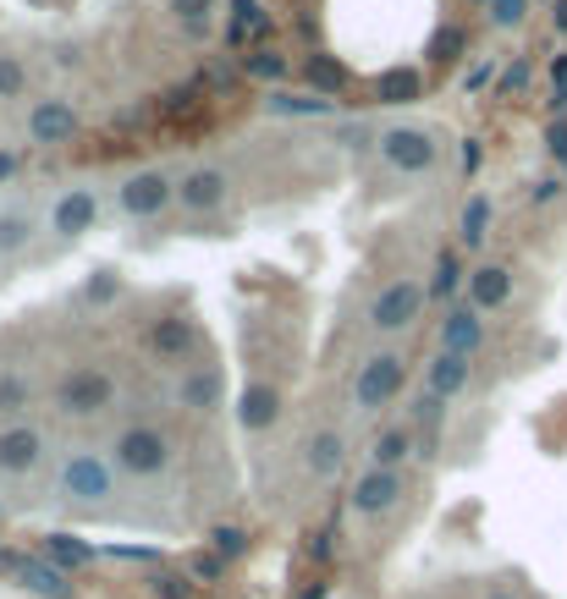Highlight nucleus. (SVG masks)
I'll return each instance as SVG.
<instances>
[{
  "label": "nucleus",
  "mask_w": 567,
  "mask_h": 599,
  "mask_svg": "<svg viewBox=\"0 0 567 599\" xmlns=\"http://www.w3.org/2000/svg\"><path fill=\"white\" fill-rule=\"evenodd\" d=\"M28 407V380L23 374H0V412H23Z\"/></svg>",
  "instance_id": "36"
},
{
  "label": "nucleus",
  "mask_w": 567,
  "mask_h": 599,
  "mask_svg": "<svg viewBox=\"0 0 567 599\" xmlns=\"http://www.w3.org/2000/svg\"><path fill=\"white\" fill-rule=\"evenodd\" d=\"M12 177H17V154L0 149V182H12Z\"/></svg>",
  "instance_id": "49"
},
{
  "label": "nucleus",
  "mask_w": 567,
  "mask_h": 599,
  "mask_svg": "<svg viewBox=\"0 0 567 599\" xmlns=\"http://www.w3.org/2000/svg\"><path fill=\"white\" fill-rule=\"evenodd\" d=\"M265 111L270 116H331L337 111V100H319V94H292V89H270L265 94Z\"/></svg>",
  "instance_id": "27"
},
{
  "label": "nucleus",
  "mask_w": 567,
  "mask_h": 599,
  "mask_svg": "<svg viewBox=\"0 0 567 599\" xmlns=\"http://www.w3.org/2000/svg\"><path fill=\"white\" fill-rule=\"evenodd\" d=\"M436 418H441V396H430V391H425V396L414 402V423H425V430H436Z\"/></svg>",
  "instance_id": "41"
},
{
  "label": "nucleus",
  "mask_w": 567,
  "mask_h": 599,
  "mask_svg": "<svg viewBox=\"0 0 567 599\" xmlns=\"http://www.w3.org/2000/svg\"><path fill=\"white\" fill-rule=\"evenodd\" d=\"M39 556H45L55 572H77V566L94 561V545H84L77 534H45V539H39Z\"/></svg>",
  "instance_id": "23"
},
{
  "label": "nucleus",
  "mask_w": 567,
  "mask_h": 599,
  "mask_svg": "<svg viewBox=\"0 0 567 599\" xmlns=\"http://www.w3.org/2000/svg\"><path fill=\"white\" fill-rule=\"evenodd\" d=\"M484 341V324H479V308L474 303H452L446 319H441V353H457V358H474Z\"/></svg>",
  "instance_id": "15"
},
{
  "label": "nucleus",
  "mask_w": 567,
  "mask_h": 599,
  "mask_svg": "<svg viewBox=\"0 0 567 599\" xmlns=\"http://www.w3.org/2000/svg\"><path fill=\"white\" fill-rule=\"evenodd\" d=\"M0 518H7V500H0Z\"/></svg>",
  "instance_id": "53"
},
{
  "label": "nucleus",
  "mask_w": 567,
  "mask_h": 599,
  "mask_svg": "<svg viewBox=\"0 0 567 599\" xmlns=\"http://www.w3.org/2000/svg\"><path fill=\"white\" fill-rule=\"evenodd\" d=\"M149 594L154 599H193V577L177 566V572H154L149 577Z\"/></svg>",
  "instance_id": "31"
},
{
  "label": "nucleus",
  "mask_w": 567,
  "mask_h": 599,
  "mask_svg": "<svg viewBox=\"0 0 567 599\" xmlns=\"http://www.w3.org/2000/svg\"><path fill=\"white\" fill-rule=\"evenodd\" d=\"M276 418H281V391H276L270 380L242 385V396H237V423H242V430H249V435H265Z\"/></svg>",
  "instance_id": "14"
},
{
  "label": "nucleus",
  "mask_w": 567,
  "mask_h": 599,
  "mask_svg": "<svg viewBox=\"0 0 567 599\" xmlns=\"http://www.w3.org/2000/svg\"><path fill=\"white\" fill-rule=\"evenodd\" d=\"M529 17V0H491V23L496 28H518Z\"/></svg>",
  "instance_id": "38"
},
{
  "label": "nucleus",
  "mask_w": 567,
  "mask_h": 599,
  "mask_svg": "<svg viewBox=\"0 0 567 599\" xmlns=\"http://www.w3.org/2000/svg\"><path fill=\"white\" fill-rule=\"evenodd\" d=\"M28 237H34V226H28V215H0V253H17V247H28Z\"/></svg>",
  "instance_id": "33"
},
{
  "label": "nucleus",
  "mask_w": 567,
  "mask_h": 599,
  "mask_svg": "<svg viewBox=\"0 0 567 599\" xmlns=\"http://www.w3.org/2000/svg\"><path fill=\"white\" fill-rule=\"evenodd\" d=\"M45 451H50V441H45L39 423H7V430H0V473L7 479L34 473L45 462Z\"/></svg>",
  "instance_id": "7"
},
{
  "label": "nucleus",
  "mask_w": 567,
  "mask_h": 599,
  "mask_svg": "<svg viewBox=\"0 0 567 599\" xmlns=\"http://www.w3.org/2000/svg\"><path fill=\"white\" fill-rule=\"evenodd\" d=\"M551 94H567V50L551 55Z\"/></svg>",
  "instance_id": "44"
},
{
  "label": "nucleus",
  "mask_w": 567,
  "mask_h": 599,
  "mask_svg": "<svg viewBox=\"0 0 567 599\" xmlns=\"http://www.w3.org/2000/svg\"><path fill=\"white\" fill-rule=\"evenodd\" d=\"M116 292H122V281H116L111 270H94V276H89V286H84V297H89V303H111Z\"/></svg>",
  "instance_id": "39"
},
{
  "label": "nucleus",
  "mask_w": 567,
  "mask_h": 599,
  "mask_svg": "<svg viewBox=\"0 0 567 599\" xmlns=\"http://www.w3.org/2000/svg\"><path fill=\"white\" fill-rule=\"evenodd\" d=\"M172 199H177V182H172V177H160V170H138V177L122 182V209H127L133 220L160 215Z\"/></svg>",
  "instance_id": "11"
},
{
  "label": "nucleus",
  "mask_w": 567,
  "mask_h": 599,
  "mask_svg": "<svg viewBox=\"0 0 567 599\" xmlns=\"http://www.w3.org/2000/svg\"><path fill=\"white\" fill-rule=\"evenodd\" d=\"M479 160H484V149H479V138H468V143H463V170H468V177L479 170Z\"/></svg>",
  "instance_id": "47"
},
{
  "label": "nucleus",
  "mask_w": 567,
  "mask_h": 599,
  "mask_svg": "<svg viewBox=\"0 0 567 599\" xmlns=\"http://www.w3.org/2000/svg\"><path fill=\"white\" fill-rule=\"evenodd\" d=\"M226 39L231 44H249V39H260V34H270V7L265 0H226Z\"/></svg>",
  "instance_id": "21"
},
{
  "label": "nucleus",
  "mask_w": 567,
  "mask_h": 599,
  "mask_svg": "<svg viewBox=\"0 0 567 599\" xmlns=\"http://www.w3.org/2000/svg\"><path fill=\"white\" fill-rule=\"evenodd\" d=\"M402 473H391V468H364L358 479H353V489H348V506L358 511V518H386V511L402 500Z\"/></svg>",
  "instance_id": "8"
},
{
  "label": "nucleus",
  "mask_w": 567,
  "mask_h": 599,
  "mask_svg": "<svg viewBox=\"0 0 567 599\" xmlns=\"http://www.w3.org/2000/svg\"><path fill=\"white\" fill-rule=\"evenodd\" d=\"M457 237H463V247H484V237H491V199H484V193H474V199L463 204Z\"/></svg>",
  "instance_id": "28"
},
{
  "label": "nucleus",
  "mask_w": 567,
  "mask_h": 599,
  "mask_svg": "<svg viewBox=\"0 0 567 599\" xmlns=\"http://www.w3.org/2000/svg\"><path fill=\"white\" fill-rule=\"evenodd\" d=\"M556 193H562V177H545V182H534V188H529V199H534V204H551Z\"/></svg>",
  "instance_id": "45"
},
{
  "label": "nucleus",
  "mask_w": 567,
  "mask_h": 599,
  "mask_svg": "<svg viewBox=\"0 0 567 599\" xmlns=\"http://www.w3.org/2000/svg\"><path fill=\"white\" fill-rule=\"evenodd\" d=\"M249 528H237V523H215L210 528V550L220 556V561H242V556H249Z\"/></svg>",
  "instance_id": "29"
},
{
  "label": "nucleus",
  "mask_w": 567,
  "mask_h": 599,
  "mask_svg": "<svg viewBox=\"0 0 567 599\" xmlns=\"http://www.w3.org/2000/svg\"><path fill=\"white\" fill-rule=\"evenodd\" d=\"M474 7H491V0H474Z\"/></svg>",
  "instance_id": "54"
},
{
  "label": "nucleus",
  "mask_w": 567,
  "mask_h": 599,
  "mask_svg": "<svg viewBox=\"0 0 567 599\" xmlns=\"http://www.w3.org/2000/svg\"><path fill=\"white\" fill-rule=\"evenodd\" d=\"M491 599H513V594H491Z\"/></svg>",
  "instance_id": "52"
},
{
  "label": "nucleus",
  "mask_w": 567,
  "mask_h": 599,
  "mask_svg": "<svg viewBox=\"0 0 567 599\" xmlns=\"http://www.w3.org/2000/svg\"><path fill=\"white\" fill-rule=\"evenodd\" d=\"M303 77H308V94H319V100L348 94V82H353V72H348L337 55H308V61H303Z\"/></svg>",
  "instance_id": "22"
},
{
  "label": "nucleus",
  "mask_w": 567,
  "mask_h": 599,
  "mask_svg": "<svg viewBox=\"0 0 567 599\" xmlns=\"http://www.w3.org/2000/svg\"><path fill=\"white\" fill-rule=\"evenodd\" d=\"M298 599H326V583H314L308 594H298Z\"/></svg>",
  "instance_id": "51"
},
{
  "label": "nucleus",
  "mask_w": 567,
  "mask_h": 599,
  "mask_svg": "<svg viewBox=\"0 0 567 599\" xmlns=\"http://www.w3.org/2000/svg\"><path fill=\"white\" fill-rule=\"evenodd\" d=\"M463 286H468L463 253H457V247H441V253H436V276H430V297H436V303H452Z\"/></svg>",
  "instance_id": "26"
},
{
  "label": "nucleus",
  "mask_w": 567,
  "mask_h": 599,
  "mask_svg": "<svg viewBox=\"0 0 567 599\" xmlns=\"http://www.w3.org/2000/svg\"><path fill=\"white\" fill-rule=\"evenodd\" d=\"M242 77L281 82V77H287V55H276V50H254V55H242Z\"/></svg>",
  "instance_id": "30"
},
{
  "label": "nucleus",
  "mask_w": 567,
  "mask_h": 599,
  "mask_svg": "<svg viewBox=\"0 0 567 599\" xmlns=\"http://www.w3.org/2000/svg\"><path fill=\"white\" fill-rule=\"evenodd\" d=\"M111 402H116V380L105 369H94V364L66 369L61 385H55V407L66 418H100V412H111Z\"/></svg>",
  "instance_id": "3"
},
{
  "label": "nucleus",
  "mask_w": 567,
  "mask_h": 599,
  "mask_svg": "<svg viewBox=\"0 0 567 599\" xmlns=\"http://www.w3.org/2000/svg\"><path fill=\"white\" fill-rule=\"evenodd\" d=\"M375 100L380 105H414V100H425V72L419 66H386L375 77Z\"/></svg>",
  "instance_id": "19"
},
{
  "label": "nucleus",
  "mask_w": 567,
  "mask_h": 599,
  "mask_svg": "<svg viewBox=\"0 0 567 599\" xmlns=\"http://www.w3.org/2000/svg\"><path fill=\"white\" fill-rule=\"evenodd\" d=\"M308 550H314V561H331V534H314Z\"/></svg>",
  "instance_id": "48"
},
{
  "label": "nucleus",
  "mask_w": 567,
  "mask_h": 599,
  "mask_svg": "<svg viewBox=\"0 0 567 599\" xmlns=\"http://www.w3.org/2000/svg\"><path fill=\"white\" fill-rule=\"evenodd\" d=\"M23 82H28L23 61H17L12 50H0V100H17V94H23Z\"/></svg>",
  "instance_id": "34"
},
{
  "label": "nucleus",
  "mask_w": 567,
  "mask_h": 599,
  "mask_svg": "<svg viewBox=\"0 0 567 599\" xmlns=\"http://www.w3.org/2000/svg\"><path fill=\"white\" fill-rule=\"evenodd\" d=\"M524 82H529V61H513V66L502 72V82H496V89H502V94H518Z\"/></svg>",
  "instance_id": "42"
},
{
  "label": "nucleus",
  "mask_w": 567,
  "mask_h": 599,
  "mask_svg": "<svg viewBox=\"0 0 567 599\" xmlns=\"http://www.w3.org/2000/svg\"><path fill=\"white\" fill-rule=\"evenodd\" d=\"M513 297V270L507 265H479L468 270V303L484 314V308H502Z\"/></svg>",
  "instance_id": "18"
},
{
  "label": "nucleus",
  "mask_w": 567,
  "mask_h": 599,
  "mask_svg": "<svg viewBox=\"0 0 567 599\" xmlns=\"http://www.w3.org/2000/svg\"><path fill=\"white\" fill-rule=\"evenodd\" d=\"M226 170H215V165H199V170H188V177L177 182V204L188 209V215H210V209H220L226 204Z\"/></svg>",
  "instance_id": "13"
},
{
  "label": "nucleus",
  "mask_w": 567,
  "mask_h": 599,
  "mask_svg": "<svg viewBox=\"0 0 567 599\" xmlns=\"http://www.w3.org/2000/svg\"><path fill=\"white\" fill-rule=\"evenodd\" d=\"M182 572H188L193 583H220V577H226V561H220L215 550H193V556L182 561Z\"/></svg>",
  "instance_id": "32"
},
{
  "label": "nucleus",
  "mask_w": 567,
  "mask_h": 599,
  "mask_svg": "<svg viewBox=\"0 0 567 599\" xmlns=\"http://www.w3.org/2000/svg\"><path fill=\"white\" fill-rule=\"evenodd\" d=\"M111 462L122 473H133V479H160L172 468V441L160 435L154 423H127V430L116 435V446H111Z\"/></svg>",
  "instance_id": "2"
},
{
  "label": "nucleus",
  "mask_w": 567,
  "mask_h": 599,
  "mask_svg": "<svg viewBox=\"0 0 567 599\" xmlns=\"http://www.w3.org/2000/svg\"><path fill=\"white\" fill-rule=\"evenodd\" d=\"M402 385H408V364H402V353H375L358 364V380H353V402L364 412H380L386 402L402 396Z\"/></svg>",
  "instance_id": "5"
},
{
  "label": "nucleus",
  "mask_w": 567,
  "mask_h": 599,
  "mask_svg": "<svg viewBox=\"0 0 567 599\" xmlns=\"http://www.w3.org/2000/svg\"><path fill=\"white\" fill-rule=\"evenodd\" d=\"M463 44H468V34H463V28L452 23V28H441V34L430 39V55H436V61L446 66V61H457V55H463Z\"/></svg>",
  "instance_id": "35"
},
{
  "label": "nucleus",
  "mask_w": 567,
  "mask_h": 599,
  "mask_svg": "<svg viewBox=\"0 0 567 599\" xmlns=\"http://www.w3.org/2000/svg\"><path fill=\"white\" fill-rule=\"evenodd\" d=\"M408 457H414V430H408V423H396V430L375 435V446H369V468L402 473V462H408Z\"/></svg>",
  "instance_id": "25"
},
{
  "label": "nucleus",
  "mask_w": 567,
  "mask_h": 599,
  "mask_svg": "<svg viewBox=\"0 0 567 599\" xmlns=\"http://www.w3.org/2000/svg\"><path fill=\"white\" fill-rule=\"evenodd\" d=\"M425 385H430V396L452 402V396L468 385V358H457V353H436V358H430V374H425Z\"/></svg>",
  "instance_id": "24"
},
{
  "label": "nucleus",
  "mask_w": 567,
  "mask_h": 599,
  "mask_svg": "<svg viewBox=\"0 0 567 599\" xmlns=\"http://www.w3.org/2000/svg\"><path fill=\"white\" fill-rule=\"evenodd\" d=\"M94 220H100V199H94V188H66L61 199H55V209H50V226H55V237H84V231H94Z\"/></svg>",
  "instance_id": "12"
},
{
  "label": "nucleus",
  "mask_w": 567,
  "mask_h": 599,
  "mask_svg": "<svg viewBox=\"0 0 567 599\" xmlns=\"http://www.w3.org/2000/svg\"><path fill=\"white\" fill-rule=\"evenodd\" d=\"M0 556H7V550H0Z\"/></svg>",
  "instance_id": "55"
},
{
  "label": "nucleus",
  "mask_w": 567,
  "mask_h": 599,
  "mask_svg": "<svg viewBox=\"0 0 567 599\" xmlns=\"http://www.w3.org/2000/svg\"><path fill=\"white\" fill-rule=\"evenodd\" d=\"M551 154H556V165L567 170V122H556V127H551Z\"/></svg>",
  "instance_id": "46"
},
{
  "label": "nucleus",
  "mask_w": 567,
  "mask_h": 599,
  "mask_svg": "<svg viewBox=\"0 0 567 599\" xmlns=\"http://www.w3.org/2000/svg\"><path fill=\"white\" fill-rule=\"evenodd\" d=\"M77 132H84V116H77V105L72 100H39L34 111H28V138L34 143H72Z\"/></svg>",
  "instance_id": "10"
},
{
  "label": "nucleus",
  "mask_w": 567,
  "mask_h": 599,
  "mask_svg": "<svg viewBox=\"0 0 567 599\" xmlns=\"http://www.w3.org/2000/svg\"><path fill=\"white\" fill-rule=\"evenodd\" d=\"M188 347H193V324H188L182 314H160V319L149 324V353H154V358L182 364Z\"/></svg>",
  "instance_id": "17"
},
{
  "label": "nucleus",
  "mask_w": 567,
  "mask_h": 599,
  "mask_svg": "<svg viewBox=\"0 0 567 599\" xmlns=\"http://www.w3.org/2000/svg\"><path fill=\"white\" fill-rule=\"evenodd\" d=\"M172 12H177L193 34H204V23H210V12H215V0H172Z\"/></svg>",
  "instance_id": "37"
},
{
  "label": "nucleus",
  "mask_w": 567,
  "mask_h": 599,
  "mask_svg": "<svg viewBox=\"0 0 567 599\" xmlns=\"http://www.w3.org/2000/svg\"><path fill=\"white\" fill-rule=\"evenodd\" d=\"M551 17H556V28L567 34V0H551Z\"/></svg>",
  "instance_id": "50"
},
{
  "label": "nucleus",
  "mask_w": 567,
  "mask_h": 599,
  "mask_svg": "<svg viewBox=\"0 0 567 599\" xmlns=\"http://www.w3.org/2000/svg\"><path fill=\"white\" fill-rule=\"evenodd\" d=\"M220 391H226V380H220V369H210V364H193V369H182V380H177V402H182L188 412L220 407Z\"/></svg>",
  "instance_id": "16"
},
{
  "label": "nucleus",
  "mask_w": 567,
  "mask_h": 599,
  "mask_svg": "<svg viewBox=\"0 0 567 599\" xmlns=\"http://www.w3.org/2000/svg\"><path fill=\"white\" fill-rule=\"evenodd\" d=\"M342 462H348V441H342L337 430L308 435V446H303V468H308L314 479H337V473H342Z\"/></svg>",
  "instance_id": "20"
},
{
  "label": "nucleus",
  "mask_w": 567,
  "mask_h": 599,
  "mask_svg": "<svg viewBox=\"0 0 567 599\" xmlns=\"http://www.w3.org/2000/svg\"><path fill=\"white\" fill-rule=\"evenodd\" d=\"M380 160L391 170H402V177H419V170L436 165V138L425 127H391V132H380Z\"/></svg>",
  "instance_id": "6"
},
{
  "label": "nucleus",
  "mask_w": 567,
  "mask_h": 599,
  "mask_svg": "<svg viewBox=\"0 0 567 599\" xmlns=\"http://www.w3.org/2000/svg\"><path fill=\"white\" fill-rule=\"evenodd\" d=\"M61 495L77 500V506H100V500H111V495H116V462H105L94 446L66 451V462H61Z\"/></svg>",
  "instance_id": "1"
},
{
  "label": "nucleus",
  "mask_w": 567,
  "mask_h": 599,
  "mask_svg": "<svg viewBox=\"0 0 567 599\" xmlns=\"http://www.w3.org/2000/svg\"><path fill=\"white\" fill-rule=\"evenodd\" d=\"M484 82H496V66H491V61H479V66H474V72L463 77V89L474 94V89H484Z\"/></svg>",
  "instance_id": "43"
},
{
  "label": "nucleus",
  "mask_w": 567,
  "mask_h": 599,
  "mask_svg": "<svg viewBox=\"0 0 567 599\" xmlns=\"http://www.w3.org/2000/svg\"><path fill=\"white\" fill-rule=\"evenodd\" d=\"M199 105V82H188V89H172L166 94V116H188Z\"/></svg>",
  "instance_id": "40"
},
{
  "label": "nucleus",
  "mask_w": 567,
  "mask_h": 599,
  "mask_svg": "<svg viewBox=\"0 0 567 599\" xmlns=\"http://www.w3.org/2000/svg\"><path fill=\"white\" fill-rule=\"evenodd\" d=\"M0 572L17 577V583H23L28 594H39V599H72L66 572H55L45 556H17V550H7V556H0Z\"/></svg>",
  "instance_id": "9"
},
{
  "label": "nucleus",
  "mask_w": 567,
  "mask_h": 599,
  "mask_svg": "<svg viewBox=\"0 0 567 599\" xmlns=\"http://www.w3.org/2000/svg\"><path fill=\"white\" fill-rule=\"evenodd\" d=\"M425 303H430V286H419L414 276L386 281V286L375 292V303H369V324L386 330V335H396V330H408V324L425 314Z\"/></svg>",
  "instance_id": "4"
}]
</instances>
